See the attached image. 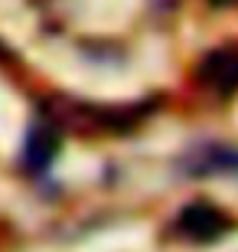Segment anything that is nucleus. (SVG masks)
<instances>
[{
  "label": "nucleus",
  "mask_w": 238,
  "mask_h": 252,
  "mask_svg": "<svg viewBox=\"0 0 238 252\" xmlns=\"http://www.w3.org/2000/svg\"><path fill=\"white\" fill-rule=\"evenodd\" d=\"M62 151V128L53 118H39L26 128L20 144V167L26 174H43L53 167V160Z\"/></svg>",
  "instance_id": "f257e3e1"
},
{
  "label": "nucleus",
  "mask_w": 238,
  "mask_h": 252,
  "mask_svg": "<svg viewBox=\"0 0 238 252\" xmlns=\"http://www.w3.org/2000/svg\"><path fill=\"white\" fill-rule=\"evenodd\" d=\"M183 170L206 177V174H238V148L225 144H202L183 158Z\"/></svg>",
  "instance_id": "20e7f679"
},
{
  "label": "nucleus",
  "mask_w": 238,
  "mask_h": 252,
  "mask_svg": "<svg viewBox=\"0 0 238 252\" xmlns=\"http://www.w3.org/2000/svg\"><path fill=\"white\" fill-rule=\"evenodd\" d=\"M196 82L206 89V92L219 95V98H229L238 92V49L235 46H222L212 49L199 59L196 65Z\"/></svg>",
  "instance_id": "7ed1b4c3"
},
{
  "label": "nucleus",
  "mask_w": 238,
  "mask_h": 252,
  "mask_svg": "<svg viewBox=\"0 0 238 252\" xmlns=\"http://www.w3.org/2000/svg\"><path fill=\"white\" fill-rule=\"evenodd\" d=\"M232 229V220L209 200H192L176 216V233L189 243H219Z\"/></svg>",
  "instance_id": "f03ea898"
}]
</instances>
